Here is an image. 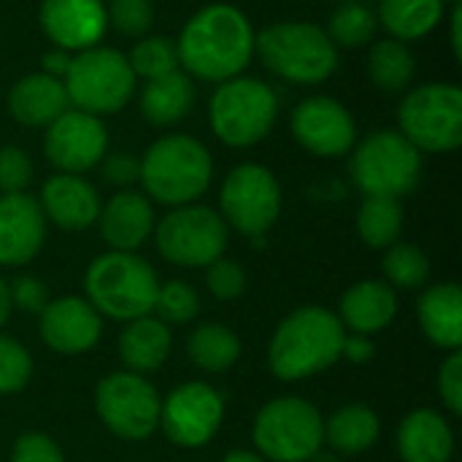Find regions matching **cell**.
Masks as SVG:
<instances>
[{"label": "cell", "instance_id": "681fc988", "mask_svg": "<svg viewBox=\"0 0 462 462\" xmlns=\"http://www.w3.org/2000/svg\"><path fill=\"white\" fill-rule=\"evenodd\" d=\"M8 314H11V298H8V282L0 276V328L8 322Z\"/></svg>", "mask_w": 462, "mask_h": 462}, {"label": "cell", "instance_id": "f35d334b", "mask_svg": "<svg viewBox=\"0 0 462 462\" xmlns=\"http://www.w3.org/2000/svg\"><path fill=\"white\" fill-rule=\"evenodd\" d=\"M206 287L217 300H236L246 290V273L241 263L222 254L219 260L206 265Z\"/></svg>", "mask_w": 462, "mask_h": 462}, {"label": "cell", "instance_id": "7402d4cb", "mask_svg": "<svg viewBox=\"0 0 462 462\" xmlns=\"http://www.w3.org/2000/svg\"><path fill=\"white\" fill-rule=\"evenodd\" d=\"M398 314V295L387 282L365 279L352 284L338 306V319L346 333L374 336L393 325Z\"/></svg>", "mask_w": 462, "mask_h": 462}, {"label": "cell", "instance_id": "5b68a950", "mask_svg": "<svg viewBox=\"0 0 462 462\" xmlns=\"http://www.w3.org/2000/svg\"><path fill=\"white\" fill-rule=\"evenodd\" d=\"M254 54L276 76L298 87L322 84L338 68V49L311 22H276L254 35Z\"/></svg>", "mask_w": 462, "mask_h": 462}, {"label": "cell", "instance_id": "d6986e66", "mask_svg": "<svg viewBox=\"0 0 462 462\" xmlns=\"http://www.w3.org/2000/svg\"><path fill=\"white\" fill-rule=\"evenodd\" d=\"M46 241V217L27 192L0 195V265L22 268L38 257Z\"/></svg>", "mask_w": 462, "mask_h": 462}, {"label": "cell", "instance_id": "484cf974", "mask_svg": "<svg viewBox=\"0 0 462 462\" xmlns=\"http://www.w3.org/2000/svg\"><path fill=\"white\" fill-rule=\"evenodd\" d=\"M173 349V336L165 322L146 314L133 322H125L119 333V357L133 374H152L168 363Z\"/></svg>", "mask_w": 462, "mask_h": 462}, {"label": "cell", "instance_id": "f1b7e54d", "mask_svg": "<svg viewBox=\"0 0 462 462\" xmlns=\"http://www.w3.org/2000/svg\"><path fill=\"white\" fill-rule=\"evenodd\" d=\"M444 0H379L376 19L395 41H420L444 19Z\"/></svg>", "mask_w": 462, "mask_h": 462}, {"label": "cell", "instance_id": "4316f807", "mask_svg": "<svg viewBox=\"0 0 462 462\" xmlns=\"http://www.w3.org/2000/svg\"><path fill=\"white\" fill-rule=\"evenodd\" d=\"M141 114L154 127H171L189 116L195 106V84L187 73L173 70L160 79H149L141 89Z\"/></svg>", "mask_w": 462, "mask_h": 462}, {"label": "cell", "instance_id": "ffe728a7", "mask_svg": "<svg viewBox=\"0 0 462 462\" xmlns=\"http://www.w3.org/2000/svg\"><path fill=\"white\" fill-rule=\"evenodd\" d=\"M38 206L46 222L57 225L68 233H81L92 227L100 217V195L97 189L76 173H57L43 181Z\"/></svg>", "mask_w": 462, "mask_h": 462}, {"label": "cell", "instance_id": "8fae6325", "mask_svg": "<svg viewBox=\"0 0 462 462\" xmlns=\"http://www.w3.org/2000/svg\"><path fill=\"white\" fill-rule=\"evenodd\" d=\"M152 236L160 257L179 268H206L227 246V225L219 211L198 203L171 208L154 225Z\"/></svg>", "mask_w": 462, "mask_h": 462}, {"label": "cell", "instance_id": "4dcf8cb0", "mask_svg": "<svg viewBox=\"0 0 462 462\" xmlns=\"http://www.w3.org/2000/svg\"><path fill=\"white\" fill-rule=\"evenodd\" d=\"M417 60L403 41L384 38L368 51V76L382 92H406L414 81Z\"/></svg>", "mask_w": 462, "mask_h": 462}, {"label": "cell", "instance_id": "7bdbcfd3", "mask_svg": "<svg viewBox=\"0 0 462 462\" xmlns=\"http://www.w3.org/2000/svg\"><path fill=\"white\" fill-rule=\"evenodd\" d=\"M439 393H441V401L447 406V411L452 417H460L462 414V355L457 352H449V357L441 363V371H439Z\"/></svg>", "mask_w": 462, "mask_h": 462}, {"label": "cell", "instance_id": "9c48e42d", "mask_svg": "<svg viewBox=\"0 0 462 462\" xmlns=\"http://www.w3.org/2000/svg\"><path fill=\"white\" fill-rule=\"evenodd\" d=\"M401 135L428 154H447L462 143V89L430 81L411 89L398 106Z\"/></svg>", "mask_w": 462, "mask_h": 462}, {"label": "cell", "instance_id": "2e32d148", "mask_svg": "<svg viewBox=\"0 0 462 462\" xmlns=\"http://www.w3.org/2000/svg\"><path fill=\"white\" fill-rule=\"evenodd\" d=\"M292 135L314 157H344L355 149L357 125L344 103L328 95H311L292 111Z\"/></svg>", "mask_w": 462, "mask_h": 462}, {"label": "cell", "instance_id": "ee69618b", "mask_svg": "<svg viewBox=\"0 0 462 462\" xmlns=\"http://www.w3.org/2000/svg\"><path fill=\"white\" fill-rule=\"evenodd\" d=\"M100 162H103V179L116 189H130L141 179V160L130 152H114Z\"/></svg>", "mask_w": 462, "mask_h": 462}, {"label": "cell", "instance_id": "816d5d0a", "mask_svg": "<svg viewBox=\"0 0 462 462\" xmlns=\"http://www.w3.org/2000/svg\"><path fill=\"white\" fill-rule=\"evenodd\" d=\"M341 3H368V0H341Z\"/></svg>", "mask_w": 462, "mask_h": 462}, {"label": "cell", "instance_id": "30bf717a", "mask_svg": "<svg viewBox=\"0 0 462 462\" xmlns=\"http://www.w3.org/2000/svg\"><path fill=\"white\" fill-rule=\"evenodd\" d=\"M349 171L365 195L401 200L420 184L422 152H417L398 130H379L355 146Z\"/></svg>", "mask_w": 462, "mask_h": 462}, {"label": "cell", "instance_id": "cb8c5ba5", "mask_svg": "<svg viewBox=\"0 0 462 462\" xmlns=\"http://www.w3.org/2000/svg\"><path fill=\"white\" fill-rule=\"evenodd\" d=\"M398 455L403 462H452V425L436 409H414L398 428Z\"/></svg>", "mask_w": 462, "mask_h": 462}, {"label": "cell", "instance_id": "74e56055", "mask_svg": "<svg viewBox=\"0 0 462 462\" xmlns=\"http://www.w3.org/2000/svg\"><path fill=\"white\" fill-rule=\"evenodd\" d=\"M108 24L125 38H143L154 24V5L152 0H111L106 8Z\"/></svg>", "mask_w": 462, "mask_h": 462}, {"label": "cell", "instance_id": "1f68e13d", "mask_svg": "<svg viewBox=\"0 0 462 462\" xmlns=\"http://www.w3.org/2000/svg\"><path fill=\"white\" fill-rule=\"evenodd\" d=\"M403 206L395 198L365 195L357 211V233L371 249H387L401 238Z\"/></svg>", "mask_w": 462, "mask_h": 462}, {"label": "cell", "instance_id": "e575fe53", "mask_svg": "<svg viewBox=\"0 0 462 462\" xmlns=\"http://www.w3.org/2000/svg\"><path fill=\"white\" fill-rule=\"evenodd\" d=\"M127 62L135 73V79H160L173 70H179V49L176 41L168 35H143L135 41V46L127 54Z\"/></svg>", "mask_w": 462, "mask_h": 462}, {"label": "cell", "instance_id": "ab89813d", "mask_svg": "<svg viewBox=\"0 0 462 462\" xmlns=\"http://www.w3.org/2000/svg\"><path fill=\"white\" fill-rule=\"evenodd\" d=\"M32 181V160L19 146H0V195L24 192Z\"/></svg>", "mask_w": 462, "mask_h": 462}, {"label": "cell", "instance_id": "7dc6e473", "mask_svg": "<svg viewBox=\"0 0 462 462\" xmlns=\"http://www.w3.org/2000/svg\"><path fill=\"white\" fill-rule=\"evenodd\" d=\"M452 51H455V60H462V32H460V24H462V8L460 3L457 5H452Z\"/></svg>", "mask_w": 462, "mask_h": 462}, {"label": "cell", "instance_id": "9a60e30c", "mask_svg": "<svg viewBox=\"0 0 462 462\" xmlns=\"http://www.w3.org/2000/svg\"><path fill=\"white\" fill-rule=\"evenodd\" d=\"M108 152V130L100 116L68 108L57 116L43 135V154L60 173H76L95 168Z\"/></svg>", "mask_w": 462, "mask_h": 462}, {"label": "cell", "instance_id": "f546056e", "mask_svg": "<svg viewBox=\"0 0 462 462\" xmlns=\"http://www.w3.org/2000/svg\"><path fill=\"white\" fill-rule=\"evenodd\" d=\"M187 357L198 371L225 374L241 357V338L227 325L203 322L187 338Z\"/></svg>", "mask_w": 462, "mask_h": 462}, {"label": "cell", "instance_id": "e0dca14e", "mask_svg": "<svg viewBox=\"0 0 462 462\" xmlns=\"http://www.w3.org/2000/svg\"><path fill=\"white\" fill-rule=\"evenodd\" d=\"M41 341L65 357L89 352L103 336V317L87 303V298H57L38 314Z\"/></svg>", "mask_w": 462, "mask_h": 462}, {"label": "cell", "instance_id": "c3c4849f", "mask_svg": "<svg viewBox=\"0 0 462 462\" xmlns=\"http://www.w3.org/2000/svg\"><path fill=\"white\" fill-rule=\"evenodd\" d=\"M222 462H268L260 452H252V449H233L227 452Z\"/></svg>", "mask_w": 462, "mask_h": 462}, {"label": "cell", "instance_id": "d6a6232c", "mask_svg": "<svg viewBox=\"0 0 462 462\" xmlns=\"http://www.w3.org/2000/svg\"><path fill=\"white\" fill-rule=\"evenodd\" d=\"M379 19L376 11L368 3H341L330 19L328 27H322L328 32V38L333 41V46H344V49H360L368 46L376 35Z\"/></svg>", "mask_w": 462, "mask_h": 462}, {"label": "cell", "instance_id": "603a6c76", "mask_svg": "<svg viewBox=\"0 0 462 462\" xmlns=\"http://www.w3.org/2000/svg\"><path fill=\"white\" fill-rule=\"evenodd\" d=\"M8 114L24 127H49L57 116L70 108L62 79L49 73L22 76L8 92Z\"/></svg>", "mask_w": 462, "mask_h": 462}, {"label": "cell", "instance_id": "f6af8a7d", "mask_svg": "<svg viewBox=\"0 0 462 462\" xmlns=\"http://www.w3.org/2000/svg\"><path fill=\"white\" fill-rule=\"evenodd\" d=\"M376 355V346L371 341V336H360V333H346L344 336V346H341V360L355 363V365H365L371 363Z\"/></svg>", "mask_w": 462, "mask_h": 462}, {"label": "cell", "instance_id": "5bb4252c", "mask_svg": "<svg viewBox=\"0 0 462 462\" xmlns=\"http://www.w3.org/2000/svg\"><path fill=\"white\" fill-rule=\"evenodd\" d=\"M225 398L208 382H187L160 403V428L181 449L206 447L222 428Z\"/></svg>", "mask_w": 462, "mask_h": 462}, {"label": "cell", "instance_id": "d590c367", "mask_svg": "<svg viewBox=\"0 0 462 462\" xmlns=\"http://www.w3.org/2000/svg\"><path fill=\"white\" fill-rule=\"evenodd\" d=\"M200 311V295L189 282L171 279L160 284L157 298H154V311L160 322L165 325H187L198 317Z\"/></svg>", "mask_w": 462, "mask_h": 462}, {"label": "cell", "instance_id": "277c9868", "mask_svg": "<svg viewBox=\"0 0 462 462\" xmlns=\"http://www.w3.org/2000/svg\"><path fill=\"white\" fill-rule=\"evenodd\" d=\"M160 279L154 268L135 252H106L95 257L84 273L87 303L108 319L133 322L154 311Z\"/></svg>", "mask_w": 462, "mask_h": 462}, {"label": "cell", "instance_id": "4fadbf2b", "mask_svg": "<svg viewBox=\"0 0 462 462\" xmlns=\"http://www.w3.org/2000/svg\"><path fill=\"white\" fill-rule=\"evenodd\" d=\"M160 395L154 384L133 371H114L95 387L100 422L122 441H146L160 428Z\"/></svg>", "mask_w": 462, "mask_h": 462}, {"label": "cell", "instance_id": "ac0fdd59", "mask_svg": "<svg viewBox=\"0 0 462 462\" xmlns=\"http://www.w3.org/2000/svg\"><path fill=\"white\" fill-rule=\"evenodd\" d=\"M38 22L54 49L70 54L97 46L108 27L106 5L100 0H43Z\"/></svg>", "mask_w": 462, "mask_h": 462}, {"label": "cell", "instance_id": "3957f363", "mask_svg": "<svg viewBox=\"0 0 462 462\" xmlns=\"http://www.w3.org/2000/svg\"><path fill=\"white\" fill-rule=\"evenodd\" d=\"M214 179V160L208 149L184 133L157 138L141 157V184L149 200L168 208L195 203Z\"/></svg>", "mask_w": 462, "mask_h": 462}, {"label": "cell", "instance_id": "f5cc1de1", "mask_svg": "<svg viewBox=\"0 0 462 462\" xmlns=\"http://www.w3.org/2000/svg\"><path fill=\"white\" fill-rule=\"evenodd\" d=\"M444 3H447V0H444ZM449 3H452V5H457V3H460V0H449Z\"/></svg>", "mask_w": 462, "mask_h": 462}, {"label": "cell", "instance_id": "bcb514c9", "mask_svg": "<svg viewBox=\"0 0 462 462\" xmlns=\"http://www.w3.org/2000/svg\"><path fill=\"white\" fill-rule=\"evenodd\" d=\"M70 51H62V49H54V51H46L43 54V73L54 76V79H62L68 65H70Z\"/></svg>", "mask_w": 462, "mask_h": 462}, {"label": "cell", "instance_id": "6da1fadb", "mask_svg": "<svg viewBox=\"0 0 462 462\" xmlns=\"http://www.w3.org/2000/svg\"><path fill=\"white\" fill-rule=\"evenodd\" d=\"M179 65L195 79L222 84L244 73L254 54V30L246 14L227 3L195 11L176 38Z\"/></svg>", "mask_w": 462, "mask_h": 462}, {"label": "cell", "instance_id": "52a82bcc", "mask_svg": "<svg viewBox=\"0 0 462 462\" xmlns=\"http://www.w3.org/2000/svg\"><path fill=\"white\" fill-rule=\"evenodd\" d=\"M62 84L70 106L95 116L122 111L135 95V73L127 54L111 46H92L73 54Z\"/></svg>", "mask_w": 462, "mask_h": 462}, {"label": "cell", "instance_id": "60d3db41", "mask_svg": "<svg viewBox=\"0 0 462 462\" xmlns=\"http://www.w3.org/2000/svg\"><path fill=\"white\" fill-rule=\"evenodd\" d=\"M11 462H65V455L51 436L30 430L14 441Z\"/></svg>", "mask_w": 462, "mask_h": 462}, {"label": "cell", "instance_id": "44dd1931", "mask_svg": "<svg viewBox=\"0 0 462 462\" xmlns=\"http://www.w3.org/2000/svg\"><path fill=\"white\" fill-rule=\"evenodd\" d=\"M97 225L111 252H138L154 233V206L143 192L119 189L100 206Z\"/></svg>", "mask_w": 462, "mask_h": 462}, {"label": "cell", "instance_id": "7c38bea8", "mask_svg": "<svg viewBox=\"0 0 462 462\" xmlns=\"http://www.w3.org/2000/svg\"><path fill=\"white\" fill-rule=\"evenodd\" d=\"M282 214V184L260 162L236 165L219 189V217L246 238H263Z\"/></svg>", "mask_w": 462, "mask_h": 462}, {"label": "cell", "instance_id": "8d00e7d4", "mask_svg": "<svg viewBox=\"0 0 462 462\" xmlns=\"http://www.w3.org/2000/svg\"><path fill=\"white\" fill-rule=\"evenodd\" d=\"M32 376L30 352L8 336H0V395L22 393Z\"/></svg>", "mask_w": 462, "mask_h": 462}, {"label": "cell", "instance_id": "8992f818", "mask_svg": "<svg viewBox=\"0 0 462 462\" xmlns=\"http://www.w3.org/2000/svg\"><path fill=\"white\" fill-rule=\"evenodd\" d=\"M279 97L271 84L249 76L222 81L208 103V122L214 135L233 149L260 143L276 125Z\"/></svg>", "mask_w": 462, "mask_h": 462}, {"label": "cell", "instance_id": "b9f144b4", "mask_svg": "<svg viewBox=\"0 0 462 462\" xmlns=\"http://www.w3.org/2000/svg\"><path fill=\"white\" fill-rule=\"evenodd\" d=\"M8 298H11V309L16 306L19 311L41 314L49 306V287L32 273H19L8 284Z\"/></svg>", "mask_w": 462, "mask_h": 462}, {"label": "cell", "instance_id": "ba28073f", "mask_svg": "<svg viewBox=\"0 0 462 462\" xmlns=\"http://www.w3.org/2000/svg\"><path fill=\"white\" fill-rule=\"evenodd\" d=\"M325 417L303 398L282 395L265 403L252 425V441L268 462H309L325 444Z\"/></svg>", "mask_w": 462, "mask_h": 462}, {"label": "cell", "instance_id": "836d02e7", "mask_svg": "<svg viewBox=\"0 0 462 462\" xmlns=\"http://www.w3.org/2000/svg\"><path fill=\"white\" fill-rule=\"evenodd\" d=\"M382 268H384L387 284L393 290H417L430 276L428 254L420 246L406 244V241H395L393 246H387Z\"/></svg>", "mask_w": 462, "mask_h": 462}, {"label": "cell", "instance_id": "7a4b0ae2", "mask_svg": "<svg viewBox=\"0 0 462 462\" xmlns=\"http://www.w3.org/2000/svg\"><path fill=\"white\" fill-rule=\"evenodd\" d=\"M344 325L325 306H300L287 314L268 346L271 374L282 382H303L341 360Z\"/></svg>", "mask_w": 462, "mask_h": 462}, {"label": "cell", "instance_id": "d4e9b609", "mask_svg": "<svg viewBox=\"0 0 462 462\" xmlns=\"http://www.w3.org/2000/svg\"><path fill=\"white\" fill-rule=\"evenodd\" d=\"M417 319L425 338L447 352L462 346V290L455 282L433 284L417 303Z\"/></svg>", "mask_w": 462, "mask_h": 462}, {"label": "cell", "instance_id": "f907efd6", "mask_svg": "<svg viewBox=\"0 0 462 462\" xmlns=\"http://www.w3.org/2000/svg\"><path fill=\"white\" fill-rule=\"evenodd\" d=\"M309 462H341V457H338L336 452H322V449H319Z\"/></svg>", "mask_w": 462, "mask_h": 462}, {"label": "cell", "instance_id": "83f0119b", "mask_svg": "<svg viewBox=\"0 0 462 462\" xmlns=\"http://www.w3.org/2000/svg\"><path fill=\"white\" fill-rule=\"evenodd\" d=\"M382 433L379 414L371 406L363 403H349L333 411L325 420V444L336 455H363L368 452Z\"/></svg>", "mask_w": 462, "mask_h": 462}]
</instances>
